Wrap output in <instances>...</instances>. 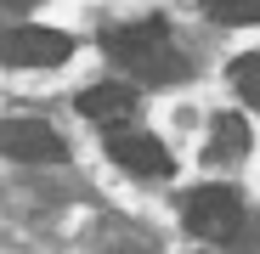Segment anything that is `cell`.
Masks as SVG:
<instances>
[{
	"mask_svg": "<svg viewBox=\"0 0 260 254\" xmlns=\"http://www.w3.org/2000/svg\"><path fill=\"white\" fill-rule=\"evenodd\" d=\"M102 51L130 68L136 79H181L187 62L176 57V46H170V34L164 23H130V28H108L102 34Z\"/></svg>",
	"mask_w": 260,
	"mask_h": 254,
	"instance_id": "cell-1",
	"label": "cell"
},
{
	"mask_svg": "<svg viewBox=\"0 0 260 254\" xmlns=\"http://www.w3.org/2000/svg\"><path fill=\"white\" fill-rule=\"evenodd\" d=\"M187 232L209 237V243H232L243 232V203L232 187H198L187 198Z\"/></svg>",
	"mask_w": 260,
	"mask_h": 254,
	"instance_id": "cell-2",
	"label": "cell"
},
{
	"mask_svg": "<svg viewBox=\"0 0 260 254\" xmlns=\"http://www.w3.org/2000/svg\"><path fill=\"white\" fill-rule=\"evenodd\" d=\"M74 57V40L62 28H12V34H0V62H12V68H62Z\"/></svg>",
	"mask_w": 260,
	"mask_h": 254,
	"instance_id": "cell-3",
	"label": "cell"
},
{
	"mask_svg": "<svg viewBox=\"0 0 260 254\" xmlns=\"http://www.w3.org/2000/svg\"><path fill=\"white\" fill-rule=\"evenodd\" d=\"M0 153L17 158V164H62L68 141L46 119H0Z\"/></svg>",
	"mask_w": 260,
	"mask_h": 254,
	"instance_id": "cell-4",
	"label": "cell"
},
{
	"mask_svg": "<svg viewBox=\"0 0 260 254\" xmlns=\"http://www.w3.org/2000/svg\"><path fill=\"white\" fill-rule=\"evenodd\" d=\"M108 158H113L119 169H130V175H153V181L176 169L170 147H164L158 136H147V130H113V136H108Z\"/></svg>",
	"mask_w": 260,
	"mask_h": 254,
	"instance_id": "cell-5",
	"label": "cell"
},
{
	"mask_svg": "<svg viewBox=\"0 0 260 254\" xmlns=\"http://www.w3.org/2000/svg\"><path fill=\"white\" fill-rule=\"evenodd\" d=\"M79 113L96 119V124H124L130 113H136V91L130 85H91V91H79Z\"/></svg>",
	"mask_w": 260,
	"mask_h": 254,
	"instance_id": "cell-6",
	"label": "cell"
},
{
	"mask_svg": "<svg viewBox=\"0 0 260 254\" xmlns=\"http://www.w3.org/2000/svg\"><path fill=\"white\" fill-rule=\"evenodd\" d=\"M249 153V124L238 119V113H221L215 119V130H209V164H232V158H243Z\"/></svg>",
	"mask_w": 260,
	"mask_h": 254,
	"instance_id": "cell-7",
	"label": "cell"
},
{
	"mask_svg": "<svg viewBox=\"0 0 260 254\" xmlns=\"http://www.w3.org/2000/svg\"><path fill=\"white\" fill-rule=\"evenodd\" d=\"M209 17L226 28H249V23H260V0H209Z\"/></svg>",
	"mask_w": 260,
	"mask_h": 254,
	"instance_id": "cell-8",
	"label": "cell"
},
{
	"mask_svg": "<svg viewBox=\"0 0 260 254\" xmlns=\"http://www.w3.org/2000/svg\"><path fill=\"white\" fill-rule=\"evenodd\" d=\"M232 85H238V91L260 107V57H243V62L232 68Z\"/></svg>",
	"mask_w": 260,
	"mask_h": 254,
	"instance_id": "cell-9",
	"label": "cell"
},
{
	"mask_svg": "<svg viewBox=\"0 0 260 254\" xmlns=\"http://www.w3.org/2000/svg\"><path fill=\"white\" fill-rule=\"evenodd\" d=\"M0 6H12V12H23V6H40V0H0Z\"/></svg>",
	"mask_w": 260,
	"mask_h": 254,
	"instance_id": "cell-10",
	"label": "cell"
}]
</instances>
